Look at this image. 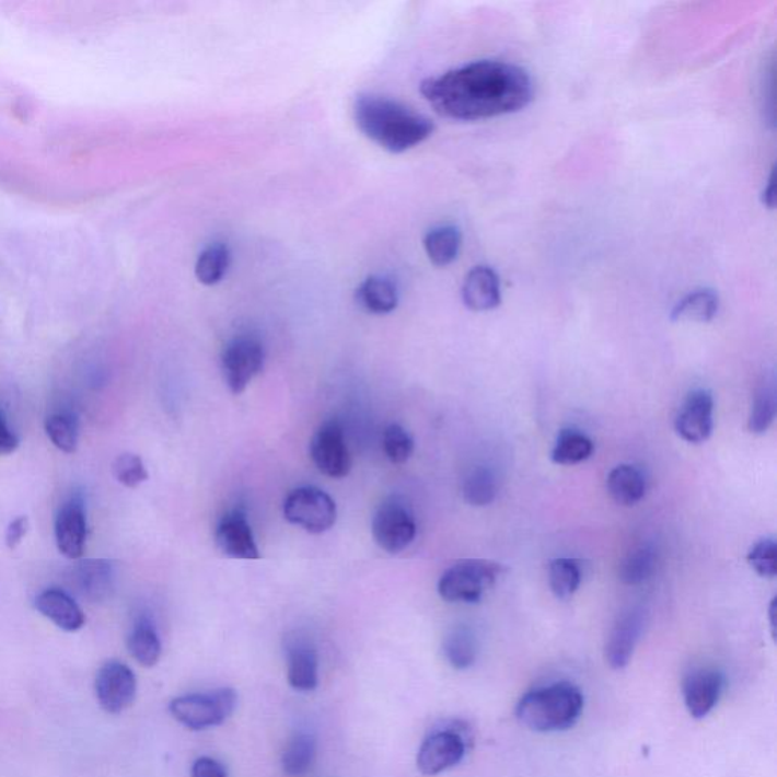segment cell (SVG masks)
<instances>
[{
	"mask_svg": "<svg viewBox=\"0 0 777 777\" xmlns=\"http://www.w3.org/2000/svg\"><path fill=\"white\" fill-rule=\"evenodd\" d=\"M763 202L768 208L775 207V176H773V172L768 175L767 184L764 187Z\"/></svg>",
	"mask_w": 777,
	"mask_h": 777,
	"instance_id": "60d3db41",
	"label": "cell"
},
{
	"mask_svg": "<svg viewBox=\"0 0 777 777\" xmlns=\"http://www.w3.org/2000/svg\"><path fill=\"white\" fill-rule=\"evenodd\" d=\"M443 654L456 670H468L477 661L478 642L474 631L466 626L454 627L443 639Z\"/></svg>",
	"mask_w": 777,
	"mask_h": 777,
	"instance_id": "484cf974",
	"label": "cell"
},
{
	"mask_svg": "<svg viewBox=\"0 0 777 777\" xmlns=\"http://www.w3.org/2000/svg\"><path fill=\"white\" fill-rule=\"evenodd\" d=\"M357 127L369 140L392 154H402L429 139L433 121L399 102L362 94L355 104Z\"/></svg>",
	"mask_w": 777,
	"mask_h": 777,
	"instance_id": "7a4b0ae2",
	"label": "cell"
},
{
	"mask_svg": "<svg viewBox=\"0 0 777 777\" xmlns=\"http://www.w3.org/2000/svg\"><path fill=\"white\" fill-rule=\"evenodd\" d=\"M128 649L140 665L154 666L161 658V641L151 619L140 618L128 638Z\"/></svg>",
	"mask_w": 777,
	"mask_h": 777,
	"instance_id": "4316f807",
	"label": "cell"
},
{
	"mask_svg": "<svg viewBox=\"0 0 777 777\" xmlns=\"http://www.w3.org/2000/svg\"><path fill=\"white\" fill-rule=\"evenodd\" d=\"M749 564L761 577L773 579L777 575V545L775 540L757 541L747 556Z\"/></svg>",
	"mask_w": 777,
	"mask_h": 777,
	"instance_id": "8d00e7d4",
	"label": "cell"
},
{
	"mask_svg": "<svg viewBox=\"0 0 777 777\" xmlns=\"http://www.w3.org/2000/svg\"><path fill=\"white\" fill-rule=\"evenodd\" d=\"M726 688L723 673L714 669H697L689 671L682 684V694L689 716L696 720L708 717Z\"/></svg>",
	"mask_w": 777,
	"mask_h": 777,
	"instance_id": "7c38bea8",
	"label": "cell"
},
{
	"mask_svg": "<svg viewBox=\"0 0 777 777\" xmlns=\"http://www.w3.org/2000/svg\"><path fill=\"white\" fill-rule=\"evenodd\" d=\"M237 694L231 688L210 691V693L188 694L175 698L169 705L172 717L190 731L221 726L235 710Z\"/></svg>",
	"mask_w": 777,
	"mask_h": 777,
	"instance_id": "5b68a950",
	"label": "cell"
},
{
	"mask_svg": "<svg viewBox=\"0 0 777 777\" xmlns=\"http://www.w3.org/2000/svg\"><path fill=\"white\" fill-rule=\"evenodd\" d=\"M35 610L53 622L61 630L77 631L85 624V615L80 604L68 592L50 588L35 599Z\"/></svg>",
	"mask_w": 777,
	"mask_h": 777,
	"instance_id": "d6986e66",
	"label": "cell"
},
{
	"mask_svg": "<svg viewBox=\"0 0 777 777\" xmlns=\"http://www.w3.org/2000/svg\"><path fill=\"white\" fill-rule=\"evenodd\" d=\"M421 93L447 119L474 121L521 112L533 100V82L520 66L480 60L422 81Z\"/></svg>",
	"mask_w": 777,
	"mask_h": 777,
	"instance_id": "6da1fadb",
	"label": "cell"
},
{
	"mask_svg": "<svg viewBox=\"0 0 777 777\" xmlns=\"http://www.w3.org/2000/svg\"><path fill=\"white\" fill-rule=\"evenodd\" d=\"M497 492L496 474L488 466H476L463 482V498H465L466 503L476 506V508L492 503L496 500Z\"/></svg>",
	"mask_w": 777,
	"mask_h": 777,
	"instance_id": "d6a6232c",
	"label": "cell"
},
{
	"mask_svg": "<svg viewBox=\"0 0 777 777\" xmlns=\"http://www.w3.org/2000/svg\"><path fill=\"white\" fill-rule=\"evenodd\" d=\"M27 527H30L27 517H18L15 520L11 521L7 529V547L10 549L18 548L19 545L22 544L23 537L26 535Z\"/></svg>",
	"mask_w": 777,
	"mask_h": 777,
	"instance_id": "f35d334b",
	"label": "cell"
},
{
	"mask_svg": "<svg viewBox=\"0 0 777 777\" xmlns=\"http://www.w3.org/2000/svg\"><path fill=\"white\" fill-rule=\"evenodd\" d=\"M46 433L50 442L62 453L72 454L78 449L80 427L78 419L70 414H55L46 419Z\"/></svg>",
	"mask_w": 777,
	"mask_h": 777,
	"instance_id": "836d02e7",
	"label": "cell"
},
{
	"mask_svg": "<svg viewBox=\"0 0 777 777\" xmlns=\"http://www.w3.org/2000/svg\"><path fill=\"white\" fill-rule=\"evenodd\" d=\"M282 513L290 524H295L315 535L328 532L337 520L335 500L315 486L292 490L286 497Z\"/></svg>",
	"mask_w": 777,
	"mask_h": 777,
	"instance_id": "8992f818",
	"label": "cell"
},
{
	"mask_svg": "<svg viewBox=\"0 0 777 777\" xmlns=\"http://www.w3.org/2000/svg\"><path fill=\"white\" fill-rule=\"evenodd\" d=\"M231 254L223 243H211L199 254L195 274L199 282L206 286L218 285L230 268Z\"/></svg>",
	"mask_w": 777,
	"mask_h": 777,
	"instance_id": "1f68e13d",
	"label": "cell"
},
{
	"mask_svg": "<svg viewBox=\"0 0 777 777\" xmlns=\"http://www.w3.org/2000/svg\"><path fill=\"white\" fill-rule=\"evenodd\" d=\"M676 431L684 441L704 443L714 431V396L706 389L691 392L676 418Z\"/></svg>",
	"mask_w": 777,
	"mask_h": 777,
	"instance_id": "5bb4252c",
	"label": "cell"
},
{
	"mask_svg": "<svg viewBox=\"0 0 777 777\" xmlns=\"http://www.w3.org/2000/svg\"><path fill=\"white\" fill-rule=\"evenodd\" d=\"M471 738L459 726L438 729L424 740L416 765L424 776H438L461 764L468 752Z\"/></svg>",
	"mask_w": 777,
	"mask_h": 777,
	"instance_id": "52a82bcc",
	"label": "cell"
},
{
	"mask_svg": "<svg viewBox=\"0 0 777 777\" xmlns=\"http://www.w3.org/2000/svg\"><path fill=\"white\" fill-rule=\"evenodd\" d=\"M643 626L646 612L641 607H631L615 622L604 647V658L612 670H624L629 665L641 639Z\"/></svg>",
	"mask_w": 777,
	"mask_h": 777,
	"instance_id": "4fadbf2b",
	"label": "cell"
},
{
	"mask_svg": "<svg viewBox=\"0 0 777 777\" xmlns=\"http://www.w3.org/2000/svg\"><path fill=\"white\" fill-rule=\"evenodd\" d=\"M594 453L590 436L577 429H564L557 434L552 450V461L557 465L571 466L588 461Z\"/></svg>",
	"mask_w": 777,
	"mask_h": 777,
	"instance_id": "d4e9b609",
	"label": "cell"
},
{
	"mask_svg": "<svg viewBox=\"0 0 777 777\" xmlns=\"http://www.w3.org/2000/svg\"><path fill=\"white\" fill-rule=\"evenodd\" d=\"M462 246L461 230L454 225H439L424 237V248L430 262L438 268H445L459 257Z\"/></svg>",
	"mask_w": 777,
	"mask_h": 777,
	"instance_id": "603a6c76",
	"label": "cell"
},
{
	"mask_svg": "<svg viewBox=\"0 0 777 777\" xmlns=\"http://www.w3.org/2000/svg\"><path fill=\"white\" fill-rule=\"evenodd\" d=\"M316 759V741L309 733H297L282 753V770L289 776L305 775Z\"/></svg>",
	"mask_w": 777,
	"mask_h": 777,
	"instance_id": "4dcf8cb0",
	"label": "cell"
},
{
	"mask_svg": "<svg viewBox=\"0 0 777 777\" xmlns=\"http://www.w3.org/2000/svg\"><path fill=\"white\" fill-rule=\"evenodd\" d=\"M310 456L315 462L316 468L325 476L332 478L348 476L351 469V456L339 422L333 419L322 424L310 442Z\"/></svg>",
	"mask_w": 777,
	"mask_h": 777,
	"instance_id": "30bf717a",
	"label": "cell"
},
{
	"mask_svg": "<svg viewBox=\"0 0 777 777\" xmlns=\"http://www.w3.org/2000/svg\"><path fill=\"white\" fill-rule=\"evenodd\" d=\"M607 492L615 503L635 506L646 496V478L634 465H618L607 476Z\"/></svg>",
	"mask_w": 777,
	"mask_h": 777,
	"instance_id": "44dd1931",
	"label": "cell"
},
{
	"mask_svg": "<svg viewBox=\"0 0 777 777\" xmlns=\"http://www.w3.org/2000/svg\"><path fill=\"white\" fill-rule=\"evenodd\" d=\"M582 568L577 560L557 557L549 563L548 582L556 599H571L582 584Z\"/></svg>",
	"mask_w": 777,
	"mask_h": 777,
	"instance_id": "f546056e",
	"label": "cell"
},
{
	"mask_svg": "<svg viewBox=\"0 0 777 777\" xmlns=\"http://www.w3.org/2000/svg\"><path fill=\"white\" fill-rule=\"evenodd\" d=\"M55 540L62 556L68 559H80L85 552L88 543V515H85L84 501L80 497H72L68 503L62 505L55 520Z\"/></svg>",
	"mask_w": 777,
	"mask_h": 777,
	"instance_id": "9a60e30c",
	"label": "cell"
},
{
	"mask_svg": "<svg viewBox=\"0 0 777 777\" xmlns=\"http://www.w3.org/2000/svg\"><path fill=\"white\" fill-rule=\"evenodd\" d=\"M70 580L81 595L88 596L92 602H100L113 590L115 567L109 560H85L73 568Z\"/></svg>",
	"mask_w": 777,
	"mask_h": 777,
	"instance_id": "ffe728a7",
	"label": "cell"
},
{
	"mask_svg": "<svg viewBox=\"0 0 777 777\" xmlns=\"http://www.w3.org/2000/svg\"><path fill=\"white\" fill-rule=\"evenodd\" d=\"M658 552L653 545L642 544L631 549L619 567V579L623 583L637 587L647 582L657 570Z\"/></svg>",
	"mask_w": 777,
	"mask_h": 777,
	"instance_id": "83f0119b",
	"label": "cell"
},
{
	"mask_svg": "<svg viewBox=\"0 0 777 777\" xmlns=\"http://www.w3.org/2000/svg\"><path fill=\"white\" fill-rule=\"evenodd\" d=\"M19 449V438L8 426L5 416L0 411V456L13 454Z\"/></svg>",
	"mask_w": 777,
	"mask_h": 777,
	"instance_id": "ab89813d",
	"label": "cell"
},
{
	"mask_svg": "<svg viewBox=\"0 0 777 777\" xmlns=\"http://www.w3.org/2000/svg\"><path fill=\"white\" fill-rule=\"evenodd\" d=\"M583 708L582 691L570 682H556L524 694L518 701L515 716L530 731L555 733L575 728Z\"/></svg>",
	"mask_w": 777,
	"mask_h": 777,
	"instance_id": "3957f363",
	"label": "cell"
},
{
	"mask_svg": "<svg viewBox=\"0 0 777 777\" xmlns=\"http://www.w3.org/2000/svg\"><path fill=\"white\" fill-rule=\"evenodd\" d=\"M216 544L223 555L233 559L253 560L260 557L253 529L241 510L222 518L216 529Z\"/></svg>",
	"mask_w": 777,
	"mask_h": 777,
	"instance_id": "2e32d148",
	"label": "cell"
},
{
	"mask_svg": "<svg viewBox=\"0 0 777 777\" xmlns=\"http://www.w3.org/2000/svg\"><path fill=\"white\" fill-rule=\"evenodd\" d=\"M192 777H229L222 764L213 757L202 756L192 765Z\"/></svg>",
	"mask_w": 777,
	"mask_h": 777,
	"instance_id": "74e56055",
	"label": "cell"
},
{
	"mask_svg": "<svg viewBox=\"0 0 777 777\" xmlns=\"http://www.w3.org/2000/svg\"><path fill=\"white\" fill-rule=\"evenodd\" d=\"M720 309V298L710 289H698L688 293L671 310L674 322H710Z\"/></svg>",
	"mask_w": 777,
	"mask_h": 777,
	"instance_id": "cb8c5ba5",
	"label": "cell"
},
{
	"mask_svg": "<svg viewBox=\"0 0 777 777\" xmlns=\"http://www.w3.org/2000/svg\"><path fill=\"white\" fill-rule=\"evenodd\" d=\"M96 697L101 708L108 714H120L136 700L135 671L119 661L102 665L96 676Z\"/></svg>",
	"mask_w": 777,
	"mask_h": 777,
	"instance_id": "8fae6325",
	"label": "cell"
},
{
	"mask_svg": "<svg viewBox=\"0 0 777 777\" xmlns=\"http://www.w3.org/2000/svg\"><path fill=\"white\" fill-rule=\"evenodd\" d=\"M777 411L776 379L765 376L759 389L756 391L755 402H753L751 418H749V430L755 434H763L770 429L775 421Z\"/></svg>",
	"mask_w": 777,
	"mask_h": 777,
	"instance_id": "f1b7e54d",
	"label": "cell"
},
{
	"mask_svg": "<svg viewBox=\"0 0 777 777\" xmlns=\"http://www.w3.org/2000/svg\"><path fill=\"white\" fill-rule=\"evenodd\" d=\"M506 571L505 565L492 560H461L443 572L438 592L449 603H478Z\"/></svg>",
	"mask_w": 777,
	"mask_h": 777,
	"instance_id": "277c9868",
	"label": "cell"
},
{
	"mask_svg": "<svg viewBox=\"0 0 777 777\" xmlns=\"http://www.w3.org/2000/svg\"><path fill=\"white\" fill-rule=\"evenodd\" d=\"M372 535L379 547L392 555L409 547L416 536V523L406 501L399 497L383 501L372 520Z\"/></svg>",
	"mask_w": 777,
	"mask_h": 777,
	"instance_id": "ba28073f",
	"label": "cell"
},
{
	"mask_svg": "<svg viewBox=\"0 0 777 777\" xmlns=\"http://www.w3.org/2000/svg\"><path fill=\"white\" fill-rule=\"evenodd\" d=\"M221 363L227 386L234 395L242 394L251 380L260 374L265 364V348L257 337H235L223 348Z\"/></svg>",
	"mask_w": 777,
	"mask_h": 777,
	"instance_id": "9c48e42d",
	"label": "cell"
},
{
	"mask_svg": "<svg viewBox=\"0 0 777 777\" xmlns=\"http://www.w3.org/2000/svg\"><path fill=\"white\" fill-rule=\"evenodd\" d=\"M462 300L473 312H489L501 304L500 278L489 266H476L466 275Z\"/></svg>",
	"mask_w": 777,
	"mask_h": 777,
	"instance_id": "e0dca14e",
	"label": "cell"
},
{
	"mask_svg": "<svg viewBox=\"0 0 777 777\" xmlns=\"http://www.w3.org/2000/svg\"><path fill=\"white\" fill-rule=\"evenodd\" d=\"M116 480L127 488L135 489L149 478L147 466L140 456L132 453L120 454L113 463Z\"/></svg>",
	"mask_w": 777,
	"mask_h": 777,
	"instance_id": "d590c367",
	"label": "cell"
},
{
	"mask_svg": "<svg viewBox=\"0 0 777 777\" xmlns=\"http://www.w3.org/2000/svg\"><path fill=\"white\" fill-rule=\"evenodd\" d=\"M383 450L386 457L392 463H404L409 461L415 450V442L409 431L399 426L391 424L383 434Z\"/></svg>",
	"mask_w": 777,
	"mask_h": 777,
	"instance_id": "e575fe53",
	"label": "cell"
},
{
	"mask_svg": "<svg viewBox=\"0 0 777 777\" xmlns=\"http://www.w3.org/2000/svg\"><path fill=\"white\" fill-rule=\"evenodd\" d=\"M317 651L309 639L295 637L288 642V679L293 689L310 693L320 682Z\"/></svg>",
	"mask_w": 777,
	"mask_h": 777,
	"instance_id": "ac0fdd59",
	"label": "cell"
},
{
	"mask_svg": "<svg viewBox=\"0 0 777 777\" xmlns=\"http://www.w3.org/2000/svg\"><path fill=\"white\" fill-rule=\"evenodd\" d=\"M357 302L369 313L387 315L398 305V292L394 282L383 277H369L356 292Z\"/></svg>",
	"mask_w": 777,
	"mask_h": 777,
	"instance_id": "7402d4cb",
	"label": "cell"
}]
</instances>
